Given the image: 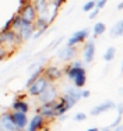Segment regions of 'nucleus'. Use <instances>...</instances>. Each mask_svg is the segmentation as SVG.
<instances>
[{
  "mask_svg": "<svg viewBox=\"0 0 123 131\" xmlns=\"http://www.w3.org/2000/svg\"><path fill=\"white\" fill-rule=\"evenodd\" d=\"M21 43H23V40L20 39L17 31H14V29L0 31V46H4L6 49H8V48L17 49Z\"/></svg>",
  "mask_w": 123,
  "mask_h": 131,
  "instance_id": "1",
  "label": "nucleus"
},
{
  "mask_svg": "<svg viewBox=\"0 0 123 131\" xmlns=\"http://www.w3.org/2000/svg\"><path fill=\"white\" fill-rule=\"evenodd\" d=\"M59 95H60V93L58 91V86L53 82H50L36 98H38V102H39V103H48V102H55Z\"/></svg>",
  "mask_w": 123,
  "mask_h": 131,
  "instance_id": "2",
  "label": "nucleus"
},
{
  "mask_svg": "<svg viewBox=\"0 0 123 131\" xmlns=\"http://www.w3.org/2000/svg\"><path fill=\"white\" fill-rule=\"evenodd\" d=\"M49 84H50V82L45 78V77H43V75H39V77H38V78L27 88V89H28V95L35 96V98H36V96L39 95V93L42 92L43 89H45L46 86L49 85Z\"/></svg>",
  "mask_w": 123,
  "mask_h": 131,
  "instance_id": "3",
  "label": "nucleus"
},
{
  "mask_svg": "<svg viewBox=\"0 0 123 131\" xmlns=\"http://www.w3.org/2000/svg\"><path fill=\"white\" fill-rule=\"evenodd\" d=\"M88 36H90V31L88 29H78L75 31L73 35L67 39L66 45L67 46H77V45H81V43L87 42Z\"/></svg>",
  "mask_w": 123,
  "mask_h": 131,
  "instance_id": "4",
  "label": "nucleus"
},
{
  "mask_svg": "<svg viewBox=\"0 0 123 131\" xmlns=\"http://www.w3.org/2000/svg\"><path fill=\"white\" fill-rule=\"evenodd\" d=\"M17 13L21 15V20H23V21H28V23H34V20H35L36 15H38L31 2L27 3V4L23 6V7H18Z\"/></svg>",
  "mask_w": 123,
  "mask_h": 131,
  "instance_id": "5",
  "label": "nucleus"
},
{
  "mask_svg": "<svg viewBox=\"0 0 123 131\" xmlns=\"http://www.w3.org/2000/svg\"><path fill=\"white\" fill-rule=\"evenodd\" d=\"M42 75L45 77L49 82H55V81H59L64 74H63V70H60L56 66H46L43 67V73Z\"/></svg>",
  "mask_w": 123,
  "mask_h": 131,
  "instance_id": "6",
  "label": "nucleus"
},
{
  "mask_svg": "<svg viewBox=\"0 0 123 131\" xmlns=\"http://www.w3.org/2000/svg\"><path fill=\"white\" fill-rule=\"evenodd\" d=\"M36 113L41 114L45 120H53L55 116V102H48V103H41L39 107H36Z\"/></svg>",
  "mask_w": 123,
  "mask_h": 131,
  "instance_id": "7",
  "label": "nucleus"
},
{
  "mask_svg": "<svg viewBox=\"0 0 123 131\" xmlns=\"http://www.w3.org/2000/svg\"><path fill=\"white\" fill-rule=\"evenodd\" d=\"M34 25L32 23H28V21H21V27L18 28L17 34L18 36H20V39L23 40V42H27V40H30L32 38V34H34Z\"/></svg>",
  "mask_w": 123,
  "mask_h": 131,
  "instance_id": "8",
  "label": "nucleus"
},
{
  "mask_svg": "<svg viewBox=\"0 0 123 131\" xmlns=\"http://www.w3.org/2000/svg\"><path fill=\"white\" fill-rule=\"evenodd\" d=\"M75 54H77V46H67V45L64 48H60L56 53L58 59L62 61H70L71 59H74Z\"/></svg>",
  "mask_w": 123,
  "mask_h": 131,
  "instance_id": "9",
  "label": "nucleus"
},
{
  "mask_svg": "<svg viewBox=\"0 0 123 131\" xmlns=\"http://www.w3.org/2000/svg\"><path fill=\"white\" fill-rule=\"evenodd\" d=\"M86 43V46H84V63L90 64L94 61V57H95V42H94V39L88 40V42H84Z\"/></svg>",
  "mask_w": 123,
  "mask_h": 131,
  "instance_id": "10",
  "label": "nucleus"
},
{
  "mask_svg": "<svg viewBox=\"0 0 123 131\" xmlns=\"http://www.w3.org/2000/svg\"><path fill=\"white\" fill-rule=\"evenodd\" d=\"M31 3H32L38 15H49V11H50L49 0H31Z\"/></svg>",
  "mask_w": 123,
  "mask_h": 131,
  "instance_id": "11",
  "label": "nucleus"
},
{
  "mask_svg": "<svg viewBox=\"0 0 123 131\" xmlns=\"http://www.w3.org/2000/svg\"><path fill=\"white\" fill-rule=\"evenodd\" d=\"M11 120L14 123L15 128H25L28 124V116L27 113H21V112H10Z\"/></svg>",
  "mask_w": 123,
  "mask_h": 131,
  "instance_id": "12",
  "label": "nucleus"
},
{
  "mask_svg": "<svg viewBox=\"0 0 123 131\" xmlns=\"http://www.w3.org/2000/svg\"><path fill=\"white\" fill-rule=\"evenodd\" d=\"M0 127H2L4 131H15L14 123L11 120V114H10V110H6L0 114Z\"/></svg>",
  "mask_w": 123,
  "mask_h": 131,
  "instance_id": "13",
  "label": "nucleus"
},
{
  "mask_svg": "<svg viewBox=\"0 0 123 131\" xmlns=\"http://www.w3.org/2000/svg\"><path fill=\"white\" fill-rule=\"evenodd\" d=\"M46 120L43 118L41 114H35L31 120H28V124L27 127H25V131H38L39 128H42L43 126H45Z\"/></svg>",
  "mask_w": 123,
  "mask_h": 131,
  "instance_id": "14",
  "label": "nucleus"
},
{
  "mask_svg": "<svg viewBox=\"0 0 123 131\" xmlns=\"http://www.w3.org/2000/svg\"><path fill=\"white\" fill-rule=\"evenodd\" d=\"M115 106H116L115 102H112V101H105V102H102V103L94 106V107L91 109L90 113H91V116H99V114L105 113V112L115 109Z\"/></svg>",
  "mask_w": 123,
  "mask_h": 131,
  "instance_id": "15",
  "label": "nucleus"
},
{
  "mask_svg": "<svg viewBox=\"0 0 123 131\" xmlns=\"http://www.w3.org/2000/svg\"><path fill=\"white\" fill-rule=\"evenodd\" d=\"M32 25H34V29L35 31H43V32H46V29H48L49 25H50L48 15H36V18L34 20Z\"/></svg>",
  "mask_w": 123,
  "mask_h": 131,
  "instance_id": "16",
  "label": "nucleus"
},
{
  "mask_svg": "<svg viewBox=\"0 0 123 131\" xmlns=\"http://www.w3.org/2000/svg\"><path fill=\"white\" fill-rule=\"evenodd\" d=\"M11 112H21V113H28L30 112V105L28 102H25L24 99H20V98H15L14 102L11 103L10 106Z\"/></svg>",
  "mask_w": 123,
  "mask_h": 131,
  "instance_id": "17",
  "label": "nucleus"
},
{
  "mask_svg": "<svg viewBox=\"0 0 123 131\" xmlns=\"http://www.w3.org/2000/svg\"><path fill=\"white\" fill-rule=\"evenodd\" d=\"M109 36L111 38H120V36H123V18L119 20L118 23H115V25L111 28Z\"/></svg>",
  "mask_w": 123,
  "mask_h": 131,
  "instance_id": "18",
  "label": "nucleus"
},
{
  "mask_svg": "<svg viewBox=\"0 0 123 131\" xmlns=\"http://www.w3.org/2000/svg\"><path fill=\"white\" fill-rule=\"evenodd\" d=\"M73 85L75 86V88H84V85L87 84V71H83V73L77 74V75L73 78Z\"/></svg>",
  "mask_w": 123,
  "mask_h": 131,
  "instance_id": "19",
  "label": "nucleus"
},
{
  "mask_svg": "<svg viewBox=\"0 0 123 131\" xmlns=\"http://www.w3.org/2000/svg\"><path fill=\"white\" fill-rule=\"evenodd\" d=\"M42 73H43V66H38V68H35V70L32 71V73L30 74V77H28V80H27V82H25V88H28V86L31 85V84L35 81L39 75H42Z\"/></svg>",
  "mask_w": 123,
  "mask_h": 131,
  "instance_id": "20",
  "label": "nucleus"
},
{
  "mask_svg": "<svg viewBox=\"0 0 123 131\" xmlns=\"http://www.w3.org/2000/svg\"><path fill=\"white\" fill-rule=\"evenodd\" d=\"M105 31H106V25L103 23H95V25H94L92 28V35H94V39H97V38H99L101 35H103L105 34Z\"/></svg>",
  "mask_w": 123,
  "mask_h": 131,
  "instance_id": "21",
  "label": "nucleus"
},
{
  "mask_svg": "<svg viewBox=\"0 0 123 131\" xmlns=\"http://www.w3.org/2000/svg\"><path fill=\"white\" fill-rule=\"evenodd\" d=\"M116 56V49L113 48V46H111V48L106 49V52L103 53V60L106 61V63H111V61L115 59Z\"/></svg>",
  "mask_w": 123,
  "mask_h": 131,
  "instance_id": "22",
  "label": "nucleus"
},
{
  "mask_svg": "<svg viewBox=\"0 0 123 131\" xmlns=\"http://www.w3.org/2000/svg\"><path fill=\"white\" fill-rule=\"evenodd\" d=\"M21 15L18 14V13H15L14 15L11 17V29H14V31H18V28L21 27Z\"/></svg>",
  "mask_w": 123,
  "mask_h": 131,
  "instance_id": "23",
  "label": "nucleus"
},
{
  "mask_svg": "<svg viewBox=\"0 0 123 131\" xmlns=\"http://www.w3.org/2000/svg\"><path fill=\"white\" fill-rule=\"evenodd\" d=\"M92 8H95V2H94V0H90V2H87L86 4L83 6V11H86V13H90Z\"/></svg>",
  "mask_w": 123,
  "mask_h": 131,
  "instance_id": "24",
  "label": "nucleus"
},
{
  "mask_svg": "<svg viewBox=\"0 0 123 131\" xmlns=\"http://www.w3.org/2000/svg\"><path fill=\"white\" fill-rule=\"evenodd\" d=\"M8 56H10V52H8V49H6L4 46H0V61L6 60Z\"/></svg>",
  "mask_w": 123,
  "mask_h": 131,
  "instance_id": "25",
  "label": "nucleus"
},
{
  "mask_svg": "<svg viewBox=\"0 0 123 131\" xmlns=\"http://www.w3.org/2000/svg\"><path fill=\"white\" fill-rule=\"evenodd\" d=\"M50 2H52V4H50V6H53L55 8H59V10H60L62 6L64 4L67 0H50Z\"/></svg>",
  "mask_w": 123,
  "mask_h": 131,
  "instance_id": "26",
  "label": "nucleus"
},
{
  "mask_svg": "<svg viewBox=\"0 0 123 131\" xmlns=\"http://www.w3.org/2000/svg\"><path fill=\"white\" fill-rule=\"evenodd\" d=\"M86 118H87V114L83 113V112H80V113H77L74 116V121H78V123H80V121H84Z\"/></svg>",
  "mask_w": 123,
  "mask_h": 131,
  "instance_id": "27",
  "label": "nucleus"
},
{
  "mask_svg": "<svg viewBox=\"0 0 123 131\" xmlns=\"http://www.w3.org/2000/svg\"><path fill=\"white\" fill-rule=\"evenodd\" d=\"M99 11L101 10H98V8H92V10L90 11V14H88V18H90V20H94V18H97V15L99 14Z\"/></svg>",
  "mask_w": 123,
  "mask_h": 131,
  "instance_id": "28",
  "label": "nucleus"
},
{
  "mask_svg": "<svg viewBox=\"0 0 123 131\" xmlns=\"http://www.w3.org/2000/svg\"><path fill=\"white\" fill-rule=\"evenodd\" d=\"M106 2H108V0H97V2H95V7L98 8V10H102V8L105 7Z\"/></svg>",
  "mask_w": 123,
  "mask_h": 131,
  "instance_id": "29",
  "label": "nucleus"
},
{
  "mask_svg": "<svg viewBox=\"0 0 123 131\" xmlns=\"http://www.w3.org/2000/svg\"><path fill=\"white\" fill-rule=\"evenodd\" d=\"M8 29H11V18H10V20L6 21L4 25H3V28H2L0 31H8Z\"/></svg>",
  "mask_w": 123,
  "mask_h": 131,
  "instance_id": "30",
  "label": "nucleus"
},
{
  "mask_svg": "<svg viewBox=\"0 0 123 131\" xmlns=\"http://www.w3.org/2000/svg\"><path fill=\"white\" fill-rule=\"evenodd\" d=\"M90 91L88 89H83L81 88V99H87V98H90Z\"/></svg>",
  "mask_w": 123,
  "mask_h": 131,
  "instance_id": "31",
  "label": "nucleus"
},
{
  "mask_svg": "<svg viewBox=\"0 0 123 131\" xmlns=\"http://www.w3.org/2000/svg\"><path fill=\"white\" fill-rule=\"evenodd\" d=\"M111 131H123V124H118V126L113 127Z\"/></svg>",
  "mask_w": 123,
  "mask_h": 131,
  "instance_id": "32",
  "label": "nucleus"
},
{
  "mask_svg": "<svg viewBox=\"0 0 123 131\" xmlns=\"http://www.w3.org/2000/svg\"><path fill=\"white\" fill-rule=\"evenodd\" d=\"M62 40H63V38H59L58 40H56V42H53V43H52V46H53V48H58V46L62 43Z\"/></svg>",
  "mask_w": 123,
  "mask_h": 131,
  "instance_id": "33",
  "label": "nucleus"
},
{
  "mask_svg": "<svg viewBox=\"0 0 123 131\" xmlns=\"http://www.w3.org/2000/svg\"><path fill=\"white\" fill-rule=\"evenodd\" d=\"M31 0H20V7H23V6H25L27 3H30Z\"/></svg>",
  "mask_w": 123,
  "mask_h": 131,
  "instance_id": "34",
  "label": "nucleus"
},
{
  "mask_svg": "<svg viewBox=\"0 0 123 131\" xmlns=\"http://www.w3.org/2000/svg\"><path fill=\"white\" fill-rule=\"evenodd\" d=\"M38 131H50V127L49 126H43L42 128H39Z\"/></svg>",
  "mask_w": 123,
  "mask_h": 131,
  "instance_id": "35",
  "label": "nucleus"
},
{
  "mask_svg": "<svg viewBox=\"0 0 123 131\" xmlns=\"http://www.w3.org/2000/svg\"><path fill=\"white\" fill-rule=\"evenodd\" d=\"M66 118H67V114H62V116H59V121H64Z\"/></svg>",
  "mask_w": 123,
  "mask_h": 131,
  "instance_id": "36",
  "label": "nucleus"
},
{
  "mask_svg": "<svg viewBox=\"0 0 123 131\" xmlns=\"http://www.w3.org/2000/svg\"><path fill=\"white\" fill-rule=\"evenodd\" d=\"M116 10H123V2H122V3H119V4L116 6Z\"/></svg>",
  "mask_w": 123,
  "mask_h": 131,
  "instance_id": "37",
  "label": "nucleus"
},
{
  "mask_svg": "<svg viewBox=\"0 0 123 131\" xmlns=\"http://www.w3.org/2000/svg\"><path fill=\"white\" fill-rule=\"evenodd\" d=\"M111 130H112V128H111V127L108 126V127H103V128H101L99 131H111Z\"/></svg>",
  "mask_w": 123,
  "mask_h": 131,
  "instance_id": "38",
  "label": "nucleus"
},
{
  "mask_svg": "<svg viewBox=\"0 0 123 131\" xmlns=\"http://www.w3.org/2000/svg\"><path fill=\"white\" fill-rule=\"evenodd\" d=\"M87 131H99L98 127H91V128H88Z\"/></svg>",
  "mask_w": 123,
  "mask_h": 131,
  "instance_id": "39",
  "label": "nucleus"
},
{
  "mask_svg": "<svg viewBox=\"0 0 123 131\" xmlns=\"http://www.w3.org/2000/svg\"><path fill=\"white\" fill-rule=\"evenodd\" d=\"M122 70H123V61H122Z\"/></svg>",
  "mask_w": 123,
  "mask_h": 131,
  "instance_id": "40",
  "label": "nucleus"
},
{
  "mask_svg": "<svg viewBox=\"0 0 123 131\" xmlns=\"http://www.w3.org/2000/svg\"><path fill=\"white\" fill-rule=\"evenodd\" d=\"M122 93H123V88H122Z\"/></svg>",
  "mask_w": 123,
  "mask_h": 131,
  "instance_id": "41",
  "label": "nucleus"
},
{
  "mask_svg": "<svg viewBox=\"0 0 123 131\" xmlns=\"http://www.w3.org/2000/svg\"><path fill=\"white\" fill-rule=\"evenodd\" d=\"M94 2H97V0H94Z\"/></svg>",
  "mask_w": 123,
  "mask_h": 131,
  "instance_id": "42",
  "label": "nucleus"
}]
</instances>
